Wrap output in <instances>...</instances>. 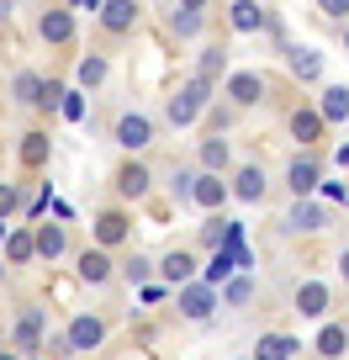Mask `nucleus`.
Instances as JSON below:
<instances>
[{
	"instance_id": "nucleus-10",
	"label": "nucleus",
	"mask_w": 349,
	"mask_h": 360,
	"mask_svg": "<svg viewBox=\"0 0 349 360\" xmlns=\"http://www.w3.org/2000/svg\"><path fill=\"white\" fill-rule=\"evenodd\" d=\"M127 238H133L127 212H122V207H106V212L96 217V244H101V249H117V244H127Z\"/></svg>"
},
{
	"instance_id": "nucleus-12",
	"label": "nucleus",
	"mask_w": 349,
	"mask_h": 360,
	"mask_svg": "<svg viewBox=\"0 0 349 360\" xmlns=\"http://www.w3.org/2000/svg\"><path fill=\"white\" fill-rule=\"evenodd\" d=\"M37 37L53 43V48L74 43V11H43V16H37Z\"/></svg>"
},
{
	"instance_id": "nucleus-2",
	"label": "nucleus",
	"mask_w": 349,
	"mask_h": 360,
	"mask_svg": "<svg viewBox=\"0 0 349 360\" xmlns=\"http://www.w3.org/2000/svg\"><path fill=\"white\" fill-rule=\"evenodd\" d=\"M217 302H223V292H217V286H206V281L175 286V307H180L185 323H206V318L217 313Z\"/></svg>"
},
{
	"instance_id": "nucleus-24",
	"label": "nucleus",
	"mask_w": 349,
	"mask_h": 360,
	"mask_svg": "<svg viewBox=\"0 0 349 360\" xmlns=\"http://www.w3.org/2000/svg\"><path fill=\"white\" fill-rule=\"evenodd\" d=\"M106 75H112L106 53H85V58L74 64V79H79V90H101V85H106Z\"/></svg>"
},
{
	"instance_id": "nucleus-20",
	"label": "nucleus",
	"mask_w": 349,
	"mask_h": 360,
	"mask_svg": "<svg viewBox=\"0 0 349 360\" xmlns=\"http://www.w3.org/2000/svg\"><path fill=\"white\" fill-rule=\"evenodd\" d=\"M196 159H202L206 175H223V169L233 165V148H228L223 133H206V138H202V154H196Z\"/></svg>"
},
{
	"instance_id": "nucleus-18",
	"label": "nucleus",
	"mask_w": 349,
	"mask_h": 360,
	"mask_svg": "<svg viewBox=\"0 0 349 360\" xmlns=\"http://www.w3.org/2000/svg\"><path fill=\"white\" fill-rule=\"evenodd\" d=\"M323 112H317V106H296V112H291V138H296V143H302V148H312L317 143V138H323Z\"/></svg>"
},
{
	"instance_id": "nucleus-28",
	"label": "nucleus",
	"mask_w": 349,
	"mask_h": 360,
	"mask_svg": "<svg viewBox=\"0 0 349 360\" xmlns=\"http://www.w3.org/2000/svg\"><path fill=\"white\" fill-rule=\"evenodd\" d=\"M317 355H323V360H338V355H344V349H349V328L344 323H323V328H317Z\"/></svg>"
},
{
	"instance_id": "nucleus-8",
	"label": "nucleus",
	"mask_w": 349,
	"mask_h": 360,
	"mask_svg": "<svg viewBox=\"0 0 349 360\" xmlns=\"http://www.w3.org/2000/svg\"><path fill=\"white\" fill-rule=\"evenodd\" d=\"M154 191V175H148L143 159H127L122 169H117V196H127V202H143V196Z\"/></svg>"
},
{
	"instance_id": "nucleus-43",
	"label": "nucleus",
	"mask_w": 349,
	"mask_h": 360,
	"mask_svg": "<svg viewBox=\"0 0 349 360\" xmlns=\"http://www.w3.org/2000/svg\"><path fill=\"white\" fill-rule=\"evenodd\" d=\"M175 6H185V11H206L212 0H175Z\"/></svg>"
},
{
	"instance_id": "nucleus-29",
	"label": "nucleus",
	"mask_w": 349,
	"mask_h": 360,
	"mask_svg": "<svg viewBox=\"0 0 349 360\" xmlns=\"http://www.w3.org/2000/svg\"><path fill=\"white\" fill-rule=\"evenodd\" d=\"M233 270H238V265H233V255H228V249H212V259H206V265H202V281L223 292V286L233 281Z\"/></svg>"
},
{
	"instance_id": "nucleus-34",
	"label": "nucleus",
	"mask_w": 349,
	"mask_h": 360,
	"mask_svg": "<svg viewBox=\"0 0 349 360\" xmlns=\"http://www.w3.org/2000/svg\"><path fill=\"white\" fill-rule=\"evenodd\" d=\"M217 75H228V48H206V53L196 58V79H212L217 85Z\"/></svg>"
},
{
	"instance_id": "nucleus-11",
	"label": "nucleus",
	"mask_w": 349,
	"mask_h": 360,
	"mask_svg": "<svg viewBox=\"0 0 349 360\" xmlns=\"http://www.w3.org/2000/svg\"><path fill=\"white\" fill-rule=\"evenodd\" d=\"M323 228H328V212L307 196H296V207L286 212V233H323Z\"/></svg>"
},
{
	"instance_id": "nucleus-47",
	"label": "nucleus",
	"mask_w": 349,
	"mask_h": 360,
	"mask_svg": "<svg viewBox=\"0 0 349 360\" xmlns=\"http://www.w3.org/2000/svg\"><path fill=\"white\" fill-rule=\"evenodd\" d=\"M338 270H344V281H349V249H344V255H338Z\"/></svg>"
},
{
	"instance_id": "nucleus-14",
	"label": "nucleus",
	"mask_w": 349,
	"mask_h": 360,
	"mask_svg": "<svg viewBox=\"0 0 349 360\" xmlns=\"http://www.w3.org/2000/svg\"><path fill=\"white\" fill-rule=\"evenodd\" d=\"M228 27H233V32H259V27H270V11H265L259 0H233V6H228Z\"/></svg>"
},
{
	"instance_id": "nucleus-7",
	"label": "nucleus",
	"mask_w": 349,
	"mask_h": 360,
	"mask_svg": "<svg viewBox=\"0 0 349 360\" xmlns=\"http://www.w3.org/2000/svg\"><path fill=\"white\" fill-rule=\"evenodd\" d=\"M317 180H323V159H317V154H296L291 165H286V186H291V196H312Z\"/></svg>"
},
{
	"instance_id": "nucleus-37",
	"label": "nucleus",
	"mask_w": 349,
	"mask_h": 360,
	"mask_svg": "<svg viewBox=\"0 0 349 360\" xmlns=\"http://www.w3.org/2000/svg\"><path fill=\"white\" fill-rule=\"evenodd\" d=\"M16 207H22V186H16V180H0V217H11Z\"/></svg>"
},
{
	"instance_id": "nucleus-36",
	"label": "nucleus",
	"mask_w": 349,
	"mask_h": 360,
	"mask_svg": "<svg viewBox=\"0 0 349 360\" xmlns=\"http://www.w3.org/2000/svg\"><path fill=\"white\" fill-rule=\"evenodd\" d=\"M196 175H202V169H191V165H180L175 175H169V186H175V202H191V191H196Z\"/></svg>"
},
{
	"instance_id": "nucleus-38",
	"label": "nucleus",
	"mask_w": 349,
	"mask_h": 360,
	"mask_svg": "<svg viewBox=\"0 0 349 360\" xmlns=\"http://www.w3.org/2000/svg\"><path fill=\"white\" fill-rule=\"evenodd\" d=\"M223 223H228L223 212H212V217L202 223V244H206V249H217V244H223Z\"/></svg>"
},
{
	"instance_id": "nucleus-22",
	"label": "nucleus",
	"mask_w": 349,
	"mask_h": 360,
	"mask_svg": "<svg viewBox=\"0 0 349 360\" xmlns=\"http://www.w3.org/2000/svg\"><path fill=\"white\" fill-rule=\"evenodd\" d=\"M32 244H37V259H58L69 249V233H64V223H37Z\"/></svg>"
},
{
	"instance_id": "nucleus-32",
	"label": "nucleus",
	"mask_w": 349,
	"mask_h": 360,
	"mask_svg": "<svg viewBox=\"0 0 349 360\" xmlns=\"http://www.w3.org/2000/svg\"><path fill=\"white\" fill-rule=\"evenodd\" d=\"M117 276H122L127 286H143L148 276H154V259H148V255H138V249H133V255H127L122 265H117Z\"/></svg>"
},
{
	"instance_id": "nucleus-16",
	"label": "nucleus",
	"mask_w": 349,
	"mask_h": 360,
	"mask_svg": "<svg viewBox=\"0 0 349 360\" xmlns=\"http://www.w3.org/2000/svg\"><path fill=\"white\" fill-rule=\"evenodd\" d=\"M228 196H233V191H228V180H223V175H206V169L196 175V191H191L196 207H206V212H223Z\"/></svg>"
},
{
	"instance_id": "nucleus-41",
	"label": "nucleus",
	"mask_w": 349,
	"mask_h": 360,
	"mask_svg": "<svg viewBox=\"0 0 349 360\" xmlns=\"http://www.w3.org/2000/svg\"><path fill=\"white\" fill-rule=\"evenodd\" d=\"M138 297H143V302H148V307H154V302H159V297H164V286H154V281H143V286H138Z\"/></svg>"
},
{
	"instance_id": "nucleus-25",
	"label": "nucleus",
	"mask_w": 349,
	"mask_h": 360,
	"mask_svg": "<svg viewBox=\"0 0 349 360\" xmlns=\"http://www.w3.org/2000/svg\"><path fill=\"white\" fill-rule=\"evenodd\" d=\"M296 349H302V345H296L291 334H265L249 360H296Z\"/></svg>"
},
{
	"instance_id": "nucleus-17",
	"label": "nucleus",
	"mask_w": 349,
	"mask_h": 360,
	"mask_svg": "<svg viewBox=\"0 0 349 360\" xmlns=\"http://www.w3.org/2000/svg\"><path fill=\"white\" fill-rule=\"evenodd\" d=\"M159 276H164L169 286H185V281H196V255H191V249H169V255L159 259Z\"/></svg>"
},
{
	"instance_id": "nucleus-35",
	"label": "nucleus",
	"mask_w": 349,
	"mask_h": 360,
	"mask_svg": "<svg viewBox=\"0 0 349 360\" xmlns=\"http://www.w3.org/2000/svg\"><path fill=\"white\" fill-rule=\"evenodd\" d=\"M85 112H91V106H85V90L69 85V90H64V101H58V117H64V122H85Z\"/></svg>"
},
{
	"instance_id": "nucleus-30",
	"label": "nucleus",
	"mask_w": 349,
	"mask_h": 360,
	"mask_svg": "<svg viewBox=\"0 0 349 360\" xmlns=\"http://www.w3.org/2000/svg\"><path fill=\"white\" fill-rule=\"evenodd\" d=\"M202 27H206V11H185V6H175V11H169V37H175V43L196 37Z\"/></svg>"
},
{
	"instance_id": "nucleus-45",
	"label": "nucleus",
	"mask_w": 349,
	"mask_h": 360,
	"mask_svg": "<svg viewBox=\"0 0 349 360\" xmlns=\"http://www.w3.org/2000/svg\"><path fill=\"white\" fill-rule=\"evenodd\" d=\"M334 159H338V169H349V143H338V154H334Z\"/></svg>"
},
{
	"instance_id": "nucleus-42",
	"label": "nucleus",
	"mask_w": 349,
	"mask_h": 360,
	"mask_svg": "<svg viewBox=\"0 0 349 360\" xmlns=\"http://www.w3.org/2000/svg\"><path fill=\"white\" fill-rule=\"evenodd\" d=\"M69 6H74V11H101L106 0H69Z\"/></svg>"
},
{
	"instance_id": "nucleus-6",
	"label": "nucleus",
	"mask_w": 349,
	"mask_h": 360,
	"mask_svg": "<svg viewBox=\"0 0 349 360\" xmlns=\"http://www.w3.org/2000/svg\"><path fill=\"white\" fill-rule=\"evenodd\" d=\"M64 339H69V349H74V355H85V349H96L106 339V323L96 313H74L69 318V328H64Z\"/></svg>"
},
{
	"instance_id": "nucleus-1",
	"label": "nucleus",
	"mask_w": 349,
	"mask_h": 360,
	"mask_svg": "<svg viewBox=\"0 0 349 360\" xmlns=\"http://www.w3.org/2000/svg\"><path fill=\"white\" fill-rule=\"evenodd\" d=\"M212 90H217L212 79H196V75H191V79H185L180 90H175V96H169V106H164L169 127H191L196 117H202V106L212 101Z\"/></svg>"
},
{
	"instance_id": "nucleus-33",
	"label": "nucleus",
	"mask_w": 349,
	"mask_h": 360,
	"mask_svg": "<svg viewBox=\"0 0 349 360\" xmlns=\"http://www.w3.org/2000/svg\"><path fill=\"white\" fill-rule=\"evenodd\" d=\"M223 302L228 307H249V302H254V276H249V270H238L233 281L223 286Z\"/></svg>"
},
{
	"instance_id": "nucleus-5",
	"label": "nucleus",
	"mask_w": 349,
	"mask_h": 360,
	"mask_svg": "<svg viewBox=\"0 0 349 360\" xmlns=\"http://www.w3.org/2000/svg\"><path fill=\"white\" fill-rule=\"evenodd\" d=\"M43 328H48V307H22V318H16V328H11V349L32 355V349L43 345Z\"/></svg>"
},
{
	"instance_id": "nucleus-13",
	"label": "nucleus",
	"mask_w": 349,
	"mask_h": 360,
	"mask_svg": "<svg viewBox=\"0 0 349 360\" xmlns=\"http://www.w3.org/2000/svg\"><path fill=\"white\" fill-rule=\"evenodd\" d=\"M228 191L238 196V202H265V191H270V180H265V165H244L233 175V186Z\"/></svg>"
},
{
	"instance_id": "nucleus-23",
	"label": "nucleus",
	"mask_w": 349,
	"mask_h": 360,
	"mask_svg": "<svg viewBox=\"0 0 349 360\" xmlns=\"http://www.w3.org/2000/svg\"><path fill=\"white\" fill-rule=\"evenodd\" d=\"M286 64H291L296 79H317L323 75V53H317V48H302V43H286Z\"/></svg>"
},
{
	"instance_id": "nucleus-9",
	"label": "nucleus",
	"mask_w": 349,
	"mask_h": 360,
	"mask_svg": "<svg viewBox=\"0 0 349 360\" xmlns=\"http://www.w3.org/2000/svg\"><path fill=\"white\" fill-rule=\"evenodd\" d=\"M74 276H79L85 286H106V281L117 276V265H112V255H106V249L96 244V249H85V255L74 259Z\"/></svg>"
},
{
	"instance_id": "nucleus-3",
	"label": "nucleus",
	"mask_w": 349,
	"mask_h": 360,
	"mask_svg": "<svg viewBox=\"0 0 349 360\" xmlns=\"http://www.w3.org/2000/svg\"><path fill=\"white\" fill-rule=\"evenodd\" d=\"M112 138L127 148V154H143V148L154 143V117H143V112H122V117H117V127H112Z\"/></svg>"
},
{
	"instance_id": "nucleus-26",
	"label": "nucleus",
	"mask_w": 349,
	"mask_h": 360,
	"mask_svg": "<svg viewBox=\"0 0 349 360\" xmlns=\"http://www.w3.org/2000/svg\"><path fill=\"white\" fill-rule=\"evenodd\" d=\"M43 90H48V79H43V75H32V69H22V75L11 79L16 106H43Z\"/></svg>"
},
{
	"instance_id": "nucleus-15",
	"label": "nucleus",
	"mask_w": 349,
	"mask_h": 360,
	"mask_svg": "<svg viewBox=\"0 0 349 360\" xmlns=\"http://www.w3.org/2000/svg\"><path fill=\"white\" fill-rule=\"evenodd\" d=\"M101 27L112 37L133 32V27H138V0H106V6H101Z\"/></svg>"
},
{
	"instance_id": "nucleus-31",
	"label": "nucleus",
	"mask_w": 349,
	"mask_h": 360,
	"mask_svg": "<svg viewBox=\"0 0 349 360\" xmlns=\"http://www.w3.org/2000/svg\"><path fill=\"white\" fill-rule=\"evenodd\" d=\"M6 259H11V265H32V259H37L32 228H11V238H6Z\"/></svg>"
},
{
	"instance_id": "nucleus-21",
	"label": "nucleus",
	"mask_w": 349,
	"mask_h": 360,
	"mask_svg": "<svg viewBox=\"0 0 349 360\" xmlns=\"http://www.w3.org/2000/svg\"><path fill=\"white\" fill-rule=\"evenodd\" d=\"M22 169H43L48 165V154H53V138L43 133V127H32V133H22Z\"/></svg>"
},
{
	"instance_id": "nucleus-4",
	"label": "nucleus",
	"mask_w": 349,
	"mask_h": 360,
	"mask_svg": "<svg viewBox=\"0 0 349 360\" xmlns=\"http://www.w3.org/2000/svg\"><path fill=\"white\" fill-rule=\"evenodd\" d=\"M223 96H228V106L249 112V106H259V101H265V75H254V69H238V75H228Z\"/></svg>"
},
{
	"instance_id": "nucleus-27",
	"label": "nucleus",
	"mask_w": 349,
	"mask_h": 360,
	"mask_svg": "<svg viewBox=\"0 0 349 360\" xmlns=\"http://www.w3.org/2000/svg\"><path fill=\"white\" fill-rule=\"evenodd\" d=\"M317 112H323V122H349V85H328L317 96Z\"/></svg>"
},
{
	"instance_id": "nucleus-19",
	"label": "nucleus",
	"mask_w": 349,
	"mask_h": 360,
	"mask_svg": "<svg viewBox=\"0 0 349 360\" xmlns=\"http://www.w3.org/2000/svg\"><path fill=\"white\" fill-rule=\"evenodd\" d=\"M328 302H334V292H328L323 281H302L296 286V313L302 318H328Z\"/></svg>"
},
{
	"instance_id": "nucleus-39",
	"label": "nucleus",
	"mask_w": 349,
	"mask_h": 360,
	"mask_svg": "<svg viewBox=\"0 0 349 360\" xmlns=\"http://www.w3.org/2000/svg\"><path fill=\"white\" fill-rule=\"evenodd\" d=\"M317 191H323V202L349 207V186H338V180H317Z\"/></svg>"
},
{
	"instance_id": "nucleus-49",
	"label": "nucleus",
	"mask_w": 349,
	"mask_h": 360,
	"mask_svg": "<svg viewBox=\"0 0 349 360\" xmlns=\"http://www.w3.org/2000/svg\"><path fill=\"white\" fill-rule=\"evenodd\" d=\"M344 48H349V27H344Z\"/></svg>"
},
{
	"instance_id": "nucleus-50",
	"label": "nucleus",
	"mask_w": 349,
	"mask_h": 360,
	"mask_svg": "<svg viewBox=\"0 0 349 360\" xmlns=\"http://www.w3.org/2000/svg\"><path fill=\"white\" fill-rule=\"evenodd\" d=\"M344 328H349V323H344Z\"/></svg>"
},
{
	"instance_id": "nucleus-44",
	"label": "nucleus",
	"mask_w": 349,
	"mask_h": 360,
	"mask_svg": "<svg viewBox=\"0 0 349 360\" xmlns=\"http://www.w3.org/2000/svg\"><path fill=\"white\" fill-rule=\"evenodd\" d=\"M16 16V0H0V22H11Z\"/></svg>"
},
{
	"instance_id": "nucleus-46",
	"label": "nucleus",
	"mask_w": 349,
	"mask_h": 360,
	"mask_svg": "<svg viewBox=\"0 0 349 360\" xmlns=\"http://www.w3.org/2000/svg\"><path fill=\"white\" fill-rule=\"evenodd\" d=\"M6 238H11V217H0V244H6Z\"/></svg>"
},
{
	"instance_id": "nucleus-48",
	"label": "nucleus",
	"mask_w": 349,
	"mask_h": 360,
	"mask_svg": "<svg viewBox=\"0 0 349 360\" xmlns=\"http://www.w3.org/2000/svg\"><path fill=\"white\" fill-rule=\"evenodd\" d=\"M0 360H16V349H0Z\"/></svg>"
},
{
	"instance_id": "nucleus-40",
	"label": "nucleus",
	"mask_w": 349,
	"mask_h": 360,
	"mask_svg": "<svg viewBox=\"0 0 349 360\" xmlns=\"http://www.w3.org/2000/svg\"><path fill=\"white\" fill-rule=\"evenodd\" d=\"M317 11H323L328 22H344V16H349V0H317Z\"/></svg>"
}]
</instances>
